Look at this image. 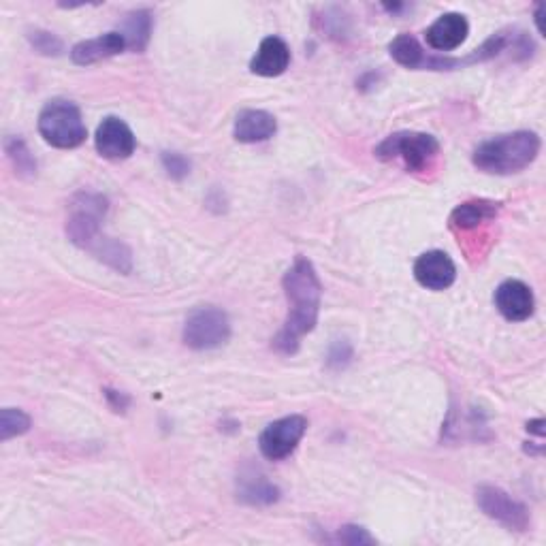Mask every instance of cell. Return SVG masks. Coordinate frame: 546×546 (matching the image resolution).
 <instances>
[{"mask_svg":"<svg viewBox=\"0 0 546 546\" xmlns=\"http://www.w3.org/2000/svg\"><path fill=\"white\" fill-rule=\"evenodd\" d=\"M544 421H532V423H527V431H534V433H538V436H542V433H544Z\"/></svg>","mask_w":546,"mask_h":546,"instance_id":"cell-27","label":"cell"},{"mask_svg":"<svg viewBox=\"0 0 546 546\" xmlns=\"http://www.w3.org/2000/svg\"><path fill=\"white\" fill-rule=\"evenodd\" d=\"M39 133L52 148L73 150L79 148L88 137L82 111L67 99H54L39 114Z\"/></svg>","mask_w":546,"mask_h":546,"instance_id":"cell-3","label":"cell"},{"mask_svg":"<svg viewBox=\"0 0 546 546\" xmlns=\"http://www.w3.org/2000/svg\"><path fill=\"white\" fill-rule=\"evenodd\" d=\"M5 150H7L9 158L13 160V165H15V169H18L20 175H32L37 171V160L32 158V154L28 152L26 143L22 139L9 137L5 141Z\"/></svg>","mask_w":546,"mask_h":546,"instance_id":"cell-21","label":"cell"},{"mask_svg":"<svg viewBox=\"0 0 546 546\" xmlns=\"http://www.w3.org/2000/svg\"><path fill=\"white\" fill-rule=\"evenodd\" d=\"M352 357V348L346 342L333 344L329 352V367H344Z\"/></svg>","mask_w":546,"mask_h":546,"instance_id":"cell-25","label":"cell"},{"mask_svg":"<svg viewBox=\"0 0 546 546\" xmlns=\"http://www.w3.org/2000/svg\"><path fill=\"white\" fill-rule=\"evenodd\" d=\"M30 429V416L20 408H5L0 412V440L7 442L11 438L24 436Z\"/></svg>","mask_w":546,"mask_h":546,"instance_id":"cell-20","label":"cell"},{"mask_svg":"<svg viewBox=\"0 0 546 546\" xmlns=\"http://www.w3.org/2000/svg\"><path fill=\"white\" fill-rule=\"evenodd\" d=\"M184 344L192 350H214L229 342L231 320L214 305L192 310L184 323Z\"/></svg>","mask_w":546,"mask_h":546,"instance_id":"cell-5","label":"cell"},{"mask_svg":"<svg viewBox=\"0 0 546 546\" xmlns=\"http://www.w3.org/2000/svg\"><path fill=\"white\" fill-rule=\"evenodd\" d=\"M414 278L427 291H446L457 280V267L442 250H429L414 263Z\"/></svg>","mask_w":546,"mask_h":546,"instance_id":"cell-10","label":"cell"},{"mask_svg":"<svg viewBox=\"0 0 546 546\" xmlns=\"http://www.w3.org/2000/svg\"><path fill=\"white\" fill-rule=\"evenodd\" d=\"M540 137L532 131H517L489 139L474 150L472 163L491 175L519 173L534 163L540 154Z\"/></svg>","mask_w":546,"mask_h":546,"instance_id":"cell-2","label":"cell"},{"mask_svg":"<svg viewBox=\"0 0 546 546\" xmlns=\"http://www.w3.org/2000/svg\"><path fill=\"white\" fill-rule=\"evenodd\" d=\"M278 131V122L269 111L263 109H244L235 118L233 135L239 143H261L271 139Z\"/></svg>","mask_w":546,"mask_h":546,"instance_id":"cell-15","label":"cell"},{"mask_svg":"<svg viewBox=\"0 0 546 546\" xmlns=\"http://www.w3.org/2000/svg\"><path fill=\"white\" fill-rule=\"evenodd\" d=\"M340 542L344 544H352V546H361V544H374L376 540L367 534V529L357 527V525H346L340 529V534H337Z\"/></svg>","mask_w":546,"mask_h":546,"instance_id":"cell-24","label":"cell"},{"mask_svg":"<svg viewBox=\"0 0 546 546\" xmlns=\"http://www.w3.org/2000/svg\"><path fill=\"white\" fill-rule=\"evenodd\" d=\"M94 146L96 152L107 160H124L128 156H133L137 148V139L131 131V126L124 120L109 116L99 124V128H96Z\"/></svg>","mask_w":546,"mask_h":546,"instance_id":"cell-9","label":"cell"},{"mask_svg":"<svg viewBox=\"0 0 546 546\" xmlns=\"http://www.w3.org/2000/svg\"><path fill=\"white\" fill-rule=\"evenodd\" d=\"M163 165L167 169V173L171 175L173 180H182L190 173V163L188 158L178 154V152H165L163 154Z\"/></svg>","mask_w":546,"mask_h":546,"instance_id":"cell-23","label":"cell"},{"mask_svg":"<svg viewBox=\"0 0 546 546\" xmlns=\"http://www.w3.org/2000/svg\"><path fill=\"white\" fill-rule=\"evenodd\" d=\"M308 431V419L299 414L284 416L280 421L267 425L259 438V448L265 459L282 461L295 453L301 438Z\"/></svg>","mask_w":546,"mask_h":546,"instance_id":"cell-7","label":"cell"},{"mask_svg":"<svg viewBox=\"0 0 546 546\" xmlns=\"http://www.w3.org/2000/svg\"><path fill=\"white\" fill-rule=\"evenodd\" d=\"M497 212H500V203H493L487 199H472L461 203L451 214V227L459 233L476 231L487 222H493Z\"/></svg>","mask_w":546,"mask_h":546,"instance_id":"cell-16","label":"cell"},{"mask_svg":"<svg viewBox=\"0 0 546 546\" xmlns=\"http://www.w3.org/2000/svg\"><path fill=\"white\" fill-rule=\"evenodd\" d=\"M126 50V39L122 32H105V35L96 37V39H88L77 43L71 50V60L79 67H88V64L101 62L105 58L118 56Z\"/></svg>","mask_w":546,"mask_h":546,"instance_id":"cell-14","label":"cell"},{"mask_svg":"<svg viewBox=\"0 0 546 546\" xmlns=\"http://www.w3.org/2000/svg\"><path fill=\"white\" fill-rule=\"evenodd\" d=\"M534 293L521 280H506L495 291V308L512 323H523L534 314Z\"/></svg>","mask_w":546,"mask_h":546,"instance_id":"cell-11","label":"cell"},{"mask_svg":"<svg viewBox=\"0 0 546 546\" xmlns=\"http://www.w3.org/2000/svg\"><path fill=\"white\" fill-rule=\"evenodd\" d=\"M470 35V24L461 13H444L433 22L427 32L425 39L427 45L438 52H453L459 45L465 43Z\"/></svg>","mask_w":546,"mask_h":546,"instance_id":"cell-12","label":"cell"},{"mask_svg":"<svg viewBox=\"0 0 546 546\" xmlns=\"http://www.w3.org/2000/svg\"><path fill=\"white\" fill-rule=\"evenodd\" d=\"M389 52H391V58L406 69H419V67H425L427 62L421 43L412 35H397L389 45Z\"/></svg>","mask_w":546,"mask_h":546,"instance_id":"cell-17","label":"cell"},{"mask_svg":"<svg viewBox=\"0 0 546 546\" xmlns=\"http://www.w3.org/2000/svg\"><path fill=\"white\" fill-rule=\"evenodd\" d=\"M288 64H291V47L280 37H267L250 60V71L261 77H278L288 69Z\"/></svg>","mask_w":546,"mask_h":546,"instance_id":"cell-13","label":"cell"},{"mask_svg":"<svg viewBox=\"0 0 546 546\" xmlns=\"http://www.w3.org/2000/svg\"><path fill=\"white\" fill-rule=\"evenodd\" d=\"M376 156L380 160L401 158L408 171L423 173L436 165V160L440 156V143L433 135L404 131L384 139L376 148Z\"/></svg>","mask_w":546,"mask_h":546,"instance_id":"cell-4","label":"cell"},{"mask_svg":"<svg viewBox=\"0 0 546 546\" xmlns=\"http://www.w3.org/2000/svg\"><path fill=\"white\" fill-rule=\"evenodd\" d=\"M107 212V199L94 192H82L71 203V214L67 220V235L79 248L90 250L99 242L101 220Z\"/></svg>","mask_w":546,"mask_h":546,"instance_id":"cell-6","label":"cell"},{"mask_svg":"<svg viewBox=\"0 0 546 546\" xmlns=\"http://www.w3.org/2000/svg\"><path fill=\"white\" fill-rule=\"evenodd\" d=\"M122 35L126 39V47H131L135 52L146 50V45L152 35V15L150 11H135L128 15L124 22Z\"/></svg>","mask_w":546,"mask_h":546,"instance_id":"cell-18","label":"cell"},{"mask_svg":"<svg viewBox=\"0 0 546 546\" xmlns=\"http://www.w3.org/2000/svg\"><path fill=\"white\" fill-rule=\"evenodd\" d=\"M105 397L109 401V406L114 412H124L128 408V404H131V399H128L124 393H118V391H111V389H105Z\"/></svg>","mask_w":546,"mask_h":546,"instance_id":"cell-26","label":"cell"},{"mask_svg":"<svg viewBox=\"0 0 546 546\" xmlns=\"http://www.w3.org/2000/svg\"><path fill=\"white\" fill-rule=\"evenodd\" d=\"M476 504L489 519L497 521L508 529H515V532H525V529L529 527L527 508L500 487H493V485L478 487L476 489Z\"/></svg>","mask_w":546,"mask_h":546,"instance_id":"cell-8","label":"cell"},{"mask_svg":"<svg viewBox=\"0 0 546 546\" xmlns=\"http://www.w3.org/2000/svg\"><path fill=\"white\" fill-rule=\"evenodd\" d=\"M282 286L291 310H288L284 327L273 337V348L282 355H295L301 337L312 333L318 323L323 284L318 280L314 265L305 256H297L293 267L284 273Z\"/></svg>","mask_w":546,"mask_h":546,"instance_id":"cell-1","label":"cell"},{"mask_svg":"<svg viewBox=\"0 0 546 546\" xmlns=\"http://www.w3.org/2000/svg\"><path fill=\"white\" fill-rule=\"evenodd\" d=\"M28 41L39 54H45V56H58L62 52V41L47 30H30Z\"/></svg>","mask_w":546,"mask_h":546,"instance_id":"cell-22","label":"cell"},{"mask_svg":"<svg viewBox=\"0 0 546 546\" xmlns=\"http://www.w3.org/2000/svg\"><path fill=\"white\" fill-rule=\"evenodd\" d=\"M239 483H242V487H239V497L248 504H273L280 497L278 487L267 483L259 474L242 476Z\"/></svg>","mask_w":546,"mask_h":546,"instance_id":"cell-19","label":"cell"}]
</instances>
